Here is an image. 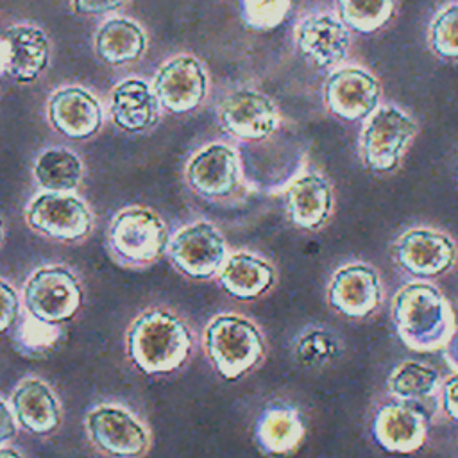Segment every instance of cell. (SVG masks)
Returning a JSON list of instances; mask_svg holds the SVG:
<instances>
[{
	"instance_id": "1",
	"label": "cell",
	"mask_w": 458,
	"mask_h": 458,
	"mask_svg": "<svg viewBox=\"0 0 458 458\" xmlns=\"http://www.w3.org/2000/svg\"><path fill=\"white\" fill-rule=\"evenodd\" d=\"M390 315L399 340L415 352L440 351L456 326L449 299L424 279L406 281L395 290Z\"/></svg>"
},
{
	"instance_id": "2",
	"label": "cell",
	"mask_w": 458,
	"mask_h": 458,
	"mask_svg": "<svg viewBox=\"0 0 458 458\" xmlns=\"http://www.w3.org/2000/svg\"><path fill=\"white\" fill-rule=\"evenodd\" d=\"M193 331L170 308H148L129 326L125 349L145 374H168L181 369L193 352Z\"/></svg>"
},
{
	"instance_id": "3",
	"label": "cell",
	"mask_w": 458,
	"mask_h": 458,
	"mask_svg": "<svg viewBox=\"0 0 458 458\" xmlns=\"http://www.w3.org/2000/svg\"><path fill=\"white\" fill-rule=\"evenodd\" d=\"M202 345L213 369L225 379H240L267 354L261 327L240 313H218L204 327Z\"/></svg>"
},
{
	"instance_id": "4",
	"label": "cell",
	"mask_w": 458,
	"mask_h": 458,
	"mask_svg": "<svg viewBox=\"0 0 458 458\" xmlns=\"http://www.w3.org/2000/svg\"><path fill=\"white\" fill-rule=\"evenodd\" d=\"M111 258L129 268H145L166 254L170 233L163 216L148 206L122 208L107 229Z\"/></svg>"
},
{
	"instance_id": "5",
	"label": "cell",
	"mask_w": 458,
	"mask_h": 458,
	"mask_svg": "<svg viewBox=\"0 0 458 458\" xmlns=\"http://www.w3.org/2000/svg\"><path fill=\"white\" fill-rule=\"evenodd\" d=\"M419 123L394 104H379L367 118L360 132L358 152L363 166L376 175L394 174L410 150Z\"/></svg>"
},
{
	"instance_id": "6",
	"label": "cell",
	"mask_w": 458,
	"mask_h": 458,
	"mask_svg": "<svg viewBox=\"0 0 458 458\" xmlns=\"http://www.w3.org/2000/svg\"><path fill=\"white\" fill-rule=\"evenodd\" d=\"M84 429L91 445L109 458H141L152 444L145 420L120 403H98L86 411Z\"/></svg>"
},
{
	"instance_id": "7",
	"label": "cell",
	"mask_w": 458,
	"mask_h": 458,
	"mask_svg": "<svg viewBox=\"0 0 458 458\" xmlns=\"http://www.w3.org/2000/svg\"><path fill=\"white\" fill-rule=\"evenodd\" d=\"M394 263L411 279L433 281L458 265V242L440 227L413 225L392 243Z\"/></svg>"
},
{
	"instance_id": "8",
	"label": "cell",
	"mask_w": 458,
	"mask_h": 458,
	"mask_svg": "<svg viewBox=\"0 0 458 458\" xmlns=\"http://www.w3.org/2000/svg\"><path fill=\"white\" fill-rule=\"evenodd\" d=\"M21 302L27 313L63 324L79 311L82 304V286L79 277L66 265H41L25 279Z\"/></svg>"
},
{
	"instance_id": "9",
	"label": "cell",
	"mask_w": 458,
	"mask_h": 458,
	"mask_svg": "<svg viewBox=\"0 0 458 458\" xmlns=\"http://www.w3.org/2000/svg\"><path fill=\"white\" fill-rule=\"evenodd\" d=\"M383 299V277L369 261H344L329 276L326 301L335 313L345 318L361 320L372 317L381 308Z\"/></svg>"
},
{
	"instance_id": "10",
	"label": "cell",
	"mask_w": 458,
	"mask_h": 458,
	"mask_svg": "<svg viewBox=\"0 0 458 458\" xmlns=\"http://www.w3.org/2000/svg\"><path fill=\"white\" fill-rule=\"evenodd\" d=\"M93 220L89 206L73 191L41 190L25 208L27 225L59 242L84 240L93 229Z\"/></svg>"
},
{
	"instance_id": "11",
	"label": "cell",
	"mask_w": 458,
	"mask_h": 458,
	"mask_svg": "<svg viewBox=\"0 0 458 458\" xmlns=\"http://www.w3.org/2000/svg\"><path fill=\"white\" fill-rule=\"evenodd\" d=\"M227 254L222 231L204 218L177 229L166 249L172 265L190 279H211L222 268Z\"/></svg>"
},
{
	"instance_id": "12",
	"label": "cell",
	"mask_w": 458,
	"mask_h": 458,
	"mask_svg": "<svg viewBox=\"0 0 458 458\" xmlns=\"http://www.w3.org/2000/svg\"><path fill=\"white\" fill-rule=\"evenodd\" d=\"M370 431L374 442L386 453L410 454L428 438V415L417 403L388 395L374 410Z\"/></svg>"
},
{
	"instance_id": "13",
	"label": "cell",
	"mask_w": 458,
	"mask_h": 458,
	"mask_svg": "<svg viewBox=\"0 0 458 458\" xmlns=\"http://www.w3.org/2000/svg\"><path fill=\"white\" fill-rule=\"evenodd\" d=\"M379 79L363 66H338L324 82V104L327 111L342 120L367 118L381 100Z\"/></svg>"
},
{
	"instance_id": "14",
	"label": "cell",
	"mask_w": 458,
	"mask_h": 458,
	"mask_svg": "<svg viewBox=\"0 0 458 458\" xmlns=\"http://www.w3.org/2000/svg\"><path fill=\"white\" fill-rule=\"evenodd\" d=\"M209 79L204 64L190 55L179 54L168 59L154 75L152 89L166 111L182 114L193 111L208 95Z\"/></svg>"
},
{
	"instance_id": "15",
	"label": "cell",
	"mask_w": 458,
	"mask_h": 458,
	"mask_svg": "<svg viewBox=\"0 0 458 458\" xmlns=\"http://www.w3.org/2000/svg\"><path fill=\"white\" fill-rule=\"evenodd\" d=\"M295 43L313 66L335 68L349 55L352 38L338 13L318 11L297 23Z\"/></svg>"
},
{
	"instance_id": "16",
	"label": "cell",
	"mask_w": 458,
	"mask_h": 458,
	"mask_svg": "<svg viewBox=\"0 0 458 458\" xmlns=\"http://www.w3.org/2000/svg\"><path fill=\"white\" fill-rule=\"evenodd\" d=\"M218 122L231 136L258 141L268 138L277 129L279 111L268 95L242 88L222 100Z\"/></svg>"
},
{
	"instance_id": "17",
	"label": "cell",
	"mask_w": 458,
	"mask_h": 458,
	"mask_svg": "<svg viewBox=\"0 0 458 458\" xmlns=\"http://www.w3.org/2000/svg\"><path fill=\"white\" fill-rule=\"evenodd\" d=\"M284 206L290 222L304 231H320L335 211V190L331 181L317 170H304L288 181Z\"/></svg>"
},
{
	"instance_id": "18",
	"label": "cell",
	"mask_w": 458,
	"mask_h": 458,
	"mask_svg": "<svg viewBox=\"0 0 458 458\" xmlns=\"http://www.w3.org/2000/svg\"><path fill=\"white\" fill-rule=\"evenodd\" d=\"M184 175L197 195L204 199L227 197L240 182L238 152L220 141L208 143L190 157Z\"/></svg>"
},
{
	"instance_id": "19",
	"label": "cell",
	"mask_w": 458,
	"mask_h": 458,
	"mask_svg": "<svg viewBox=\"0 0 458 458\" xmlns=\"http://www.w3.org/2000/svg\"><path fill=\"white\" fill-rule=\"evenodd\" d=\"M9 404L18 426L32 435H50L63 422L61 401L50 383L43 377H21L11 392Z\"/></svg>"
},
{
	"instance_id": "20",
	"label": "cell",
	"mask_w": 458,
	"mask_h": 458,
	"mask_svg": "<svg viewBox=\"0 0 458 458\" xmlns=\"http://www.w3.org/2000/svg\"><path fill=\"white\" fill-rule=\"evenodd\" d=\"M50 125L70 140H84L98 132L102 125V107L97 97L82 86H64L55 89L47 102Z\"/></svg>"
},
{
	"instance_id": "21",
	"label": "cell",
	"mask_w": 458,
	"mask_h": 458,
	"mask_svg": "<svg viewBox=\"0 0 458 458\" xmlns=\"http://www.w3.org/2000/svg\"><path fill=\"white\" fill-rule=\"evenodd\" d=\"M218 284L238 301H256L277 283V270L259 252L240 249L229 252L216 274Z\"/></svg>"
},
{
	"instance_id": "22",
	"label": "cell",
	"mask_w": 458,
	"mask_h": 458,
	"mask_svg": "<svg viewBox=\"0 0 458 458\" xmlns=\"http://www.w3.org/2000/svg\"><path fill=\"white\" fill-rule=\"evenodd\" d=\"M2 47L5 73L18 82L36 81L48 66V38L36 25H13L4 36Z\"/></svg>"
},
{
	"instance_id": "23",
	"label": "cell",
	"mask_w": 458,
	"mask_h": 458,
	"mask_svg": "<svg viewBox=\"0 0 458 458\" xmlns=\"http://www.w3.org/2000/svg\"><path fill=\"white\" fill-rule=\"evenodd\" d=\"M159 100L143 79L120 81L111 91L109 113L113 123L125 132H145L159 120Z\"/></svg>"
},
{
	"instance_id": "24",
	"label": "cell",
	"mask_w": 458,
	"mask_h": 458,
	"mask_svg": "<svg viewBox=\"0 0 458 458\" xmlns=\"http://www.w3.org/2000/svg\"><path fill=\"white\" fill-rule=\"evenodd\" d=\"M306 435L301 410L290 403H272L259 413L254 437L259 449L270 456H286L299 449Z\"/></svg>"
},
{
	"instance_id": "25",
	"label": "cell",
	"mask_w": 458,
	"mask_h": 458,
	"mask_svg": "<svg viewBox=\"0 0 458 458\" xmlns=\"http://www.w3.org/2000/svg\"><path fill=\"white\" fill-rule=\"evenodd\" d=\"M97 55L107 64H125L138 61L147 48L143 29L129 18H111L104 21L93 41Z\"/></svg>"
},
{
	"instance_id": "26",
	"label": "cell",
	"mask_w": 458,
	"mask_h": 458,
	"mask_svg": "<svg viewBox=\"0 0 458 458\" xmlns=\"http://www.w3.org/2000/svg\"><path fill=\"white\" fill-rule=\"evenodd\" d=\"M442 377L440 370L426 361L404 360L386 377V392L394 399L417 404L437 401Z\"/></svg>"
},
{
	"instance_id": "27",
	"label": "cell",
	"mask_w": 458,
	"mask_h": 458,
	"mask_svg": "<svg viewBox=\"0 0 458 458\" xmlns=\"http://www.w3.org/2000/svg\"><path fill=\"white\" fill-rule=\"evenodd\" d=\"M344 352L340 336L320 324L304 326L292 340V356L306 370H322L331 367Z\"/></svg>"
},
{
	"instance_id": "28",
	"label": "cell",
	"mask_w": 458,
	"mask_h": 458,
	"mask_svg": "<svg viewBox=\"0 0 458 458\" xmlns=\"http://www.w3.org/2000/svg\"><path fill=\"white\" fill-rule=\"evenodd\" d=\"M81 157L63 147L43 150L34 161V181L47 191H75L82 181Z\"/></svg>"
},
{
	"instance_id": "29",
	"label": "cell",
	"mask_w": 458,
	"mask_h": 458,
	"mask_svg": "<svg viewBox=\"0 0 458 458\" xmlns=\"http://www.w3.org/2000/svg\"><path fill=\"white\" fill-rule=\"evenodd\" d=\"M27 313V311H25ZM64 338V327L27 313L11 333L13 349L25 358H45L52 354Z\"/></svg>"
},
{
	"instance_id": "30",
	"label": "cell",
	"mask_w": 458,
	"mask_h": 458,
	"mask_svg": "<svg viewBox=\"0 0 458 458\" xmlns=\"http://www.w3.org/2000/svg\"><path fill=\"white\" fill-rule=\"evenodd\" d=\"M399 0H336V13L356 32L372 34L386 27L397 14Z\"/></svg>"
},
{
	"instance_id": "31",
	"label": "cell",
	"mask_w": 458,
	"mask_h": 458,
	"mask_svg": "<svg viewBox=\"0 0 458 458\" xmlns=\"http://www.w3.org/2000/svg\"><path fill=\"white\" fill-rule=\"evenodd\" d=\"M426 41L433 55L458 63V2H449L433 14Z\"/></svg>"
},
{
	"instance_id": "32",
	"label": "cell",
	"mask_w": 458,
	"mask_h": 458,
	"mask_svg": "<svg viewBox=\"0 0 458 458\" xmlns=\"http://www.w3.org/2000/svg\"><path fill=\"white\" fill-rule=\"evenodd\" d=\"M292 0H240V13L247 27L272 30L290 14Z\"/></svg>"
},
{
	"instance_id": "33",
	"label": "cell",
	"mask_w": 458,
	"mask_h": 458,
	"mask_svg": "<svg viewBox=\"0 0 458 458\" xmlns=\"http://www.w3.org/2000/svg\"><path fill=\"white\" fill-rule=\"evenodd\" d=\"M21 313V299L14 286L0 277V333L16 326Z\"/></svg>"
},
{
	"instance_id": "34",
	"label": "cell",
	"mask_w": 458,
	"mask_h": 458,
	"mask_svg": "<svg viewBox=\"0 0 458 458\" xmlns=\"http://www.w3.org/2000/svg\"><path fill=\"white\" fill-rule=\"evenodd\" d=\"M437 408L444 419L458 424V372L451 370L447 376L442 377L438 395H437Z\"/></svg>"
},
{
	"instance_id": "35",
	"label": "cell",
	"mask_w": 458,
	"mask_h": 458,
	"mask_svg": "<svg viewBox=\"0 0 458 458\" xmlns=\"http://www.w3.org/2000/svg\"><path fill=\"white\" fill-rule=\"evenodd\" d=\"M127 0H72V7L81 14H104L120 9Z\"/></svg>"
},
{
	"instance_id": "36",
	"label": "cell",
	"mask_w": 458,
	"mask_h": 458,
	"mask_svg": "<svg viewBox=\"0 0 458 458\" xmlns=\"http://www.w3.org/2000/svg\"><path fill=\"white\" fill-rule=\"evenodd\" d=\"M18 433V420L13 413L11 404L0 397V447L13 440Z\"/></svg>"
},
{
	"instance_id": "37",
	"label": "cell",
	"mask_w": 458,
	"mask_h": 458,
	"mask_svg": "<svg viewBox=\"0 0 458 458\" xmlns=\"http://www.w3.org/2000/svg\"><path fill=\"white\" fill-rule=\"evenodd\" d=\"M440 351H442V358L447 363V367L451 370L458 372V324L454 326L453 333L449 335L447 342L444 344V347Z\"/></svg>"
},
{
	"instance_id": "38",
	"label": "cell",
	"mask_w": 458,
	"mask_h": 458,
	"mask_svg": "<svg viewBox=\"0 0 458 458\" xmlns=\"http://www.w3.org/2000/svg\"><path fill=\"white\" fill-rule=\"evenodd\" d=\"M0 458H23V456H21L16 449L2 445V447H0Z\"/></svg>"
},
{
	"instance_id": "39",
	"label": "cell",
	"mask_w": 458,
	"mask_h": 458,
	"mask_svg": "<svg viewBox=\"0 0 458 458\" xmlns=\"http://www.w3.org/2000/svg\"><path fill=\"white\" fill-rule=\"evenodd\" d=\"M4 72H5V64H4V47H2V41H0V77H2Z\"/></svg>"
},
{
	"instance_id": "40",
	"label": "cell",
	"mask_w": 458,
	"mask_h": 458,
	"mask_svg": "<svg viewBox=\"0 0 458 458\" xmlns=\"http://www.w3.org/2000/svg\"><path fill=\"white\" fill-rule=\"evenodd\" d=\"M0 242H2V224H0Z\"/></svg>"
}]
</instances>
